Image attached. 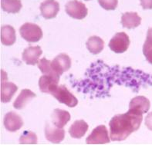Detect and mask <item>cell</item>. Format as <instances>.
I'll return each instance as SVG.
<instances>
[{"label":"cell","instance_id":"14","mask_svg":"<svg viewBox=\"0 0 152 145\" xmlns=\"http://www.w3.org/2000/svg\"><path fill=\"white\" fill-rule=\"evenodd\" d=\"M141 18L137 12H127L124 13L121 16V24L124 28L128 29H135L141 25Z\"/></svg>","mask_w":152,"mask_h":145},{"label":"cell","instance_id":"3","mask_svg":"<svg viewBox=\"0 0 152 145\" xmlns=\"http://www.w3.org/2000/svg\"><path fill=\"white\" fill-rule=\"evenodd\" d=\"M19 33L22 38L28 42H37L42 38V29L34 23L23 24L19 29Z\"/></svg>","mask_w":152,"mask_h":145},{"label":"cell","instance_id":"8","mask_svg":"<svg viewBox=\"0 0 152 145\" xmlns=\"http://www.w3.org/2000/svg\"><path fill=\"white\" fill-rule=\"evenodd\" d=\"M45 137L46 140L53 144H60L65 138V131L63 128L55 126L53 124H46L45 127Z\"/></svg>","mask_w":152,"mask_h":145},{"label":"cell","instance_id":"24","mask_svg":"<svg viewBox=\"0 0 152 145\" xmlns=\"http://www.w3.org/2000/svg\"><path fill=\"white\" fill-rule=\"evenodd\" d=\"M98 3L105 10H114L118 5V0H97Z\"/></svg>","mask_w":152,"mask_h":145},{"label":"cell","instance_id":"18","mask_svg":"<svg viewBox=\"0 0 152 145\" xmlns=\"http://www.w3.org/2000/svg\"><path fill=\"white\" fill-rule=\"evenodd\" d=\"M16 40L15 30L11 25H4L1 28V42L6 46L14 45Z\"/></svg>","mask_w":152,"mask_h":145},{"label":"cell","instance_id":"11","mask_svg":"<svg viewBox=\"0 0 152 145\" xmlns=\"http://www.w3.org/2000/svg\"><path fill=\"white\" fill-rule=\"evenodd\" d=\"M3 124L6 130L15 132L23 126V120L18 114L14 111H10L4 117Z\"/></svg>","mask_w":152,"mask_h":145},{"label":"cell","instance_id":"15","mask_svg":"<svg viewBox=\"0 0 152 145\" xmlns=\"http://www.w3.org/2000/svg\"><path fill=\"white\" fill-rule=\"evenodd\" d=\"M70 114L67 111L62 109H55L51 115L52 123L55 126L60 128H63L68 121L70 120Z\"/></svg>","mask_w":152,"mask_h":145},{"label":"cell","instance_id":"4","mask_svg":"<svg viewBox=\"0 0 152 145\" xmlns=\"http://www.w3.org/2000/svg\"><path fill=\"white\" fill-rule=\"evenodd\" d=\"M110 136L108 131L104 125L97 126L92 131L91 134L86 139L87 144H105L110 143Z\"/></svg>","mask_w":152,"mask_h":145},{"label":"cell","instance_id":"6","mask_svg":"<svg viewBox=\"0 0 152 145\" xmlns=\"http://www.w3.org/2000/svg\"><path fill=\"white\" fill-rule=\"evenodd\" d=\"M129 36L125 32H118L109 42V47L115 53H124L129 48Z\"/></svg>","mask_w":152,"mask_h":145},{"label":"cell","instance_id":"23","mask_svg":"<svg viewBox=\"0 0 152 145\" xmlns=\"http://www.w3.org/2000/svg\"><path fill=\"white\" fill-rule=\"evenodd\" d=\"M37 134L30 131H25L19 140L20 144H37Z\"/></svg>","mask_w":152,"mask_h":145},{"label":"cell","instance_id":"27","mask_svg":"<svg viewBox=\"0 0 152 145\" xmlns=\"http://www.w3.org/2000/svg\"><path fill=\"white\" fill-rule=\"evenodd\" d=\"M145 125L152 131V112H150L145 118Z\"/></svg>","mask_w":152,"mask_h":145},{"label":"cell","instance_id":"13","mask_svg":"<svg viewBox=\"0 0 152 145\" xmlns=\"http://www.w3.org/2000/svg\"><path fill=\"white\" fill-rule=\"evenodd\" d=\"M150 107V101L144 96H137L134 97L129 104V109L141 114L148 112Z\"/></svg>","mask_w":152,"mask_h":145},{"label":"cell","instance_id":"10","mask_svg":"<svg viewBox=\"0 0 152 145\" xmlns=\"http://www.w3.org/2000/svg\"><path fill=\"white\" fill-rule=\"evenodd\" d=\"M39 9L44 19H53L60 11V4L56 0H45L40 4Z\"/></svg>","mask_w":152,"mask_h":145},{"label":"cell","instance_id":"25","mask_svg":"<svg viewBox=\"0 0 152 145\" xmlns=\"http://www.w3.org/2000/svg\"><path fill=\"white\" fill-rule=\"evenodd\" d=\"M143 48H152V28L148 30L147 33V38Z\"/></svg>","mask_w":152,"mask_h":145},{"label":"cell","instance_id":"19","mask_svg":"<svg viewBox=\"0 0 152 145\" xmlns=\"http://www.w3.org/2000/svg\"><path fill=\"white\" fill-rule=\"evenodd\" d=\"M86 46L88 51L94 55H97L102 52L104 48V42L98 36H91L87 39Z\"/></svg>","mask_w":152,"mask_h":145},{"label":"cell","instance_id":"21","mask_svg":"<svg viewBox=\"0 0 152 145\" xmlns=\"http://www.w3.org/2000/svg\"><path fill=\"white\" fill-rule=\"evenodd\" d=\"M2 10L8 13H18L22 9L21 0H1Z\"/></svg>","mask_w":152,"mask_h":145},{"label":"cell","instance_id":"22","mask_svg":"<svg viewBox=\"0 0 152 145\" xmlns=\"http://www.w3.org/2000/svg\"><path fill=\"white\" fill-rule=\"evenodd\" d=\"M58 83H59V82L56 81L55 78L51 76H49V75H46V74H43L39 79V89L42 93L49 94L50 88L54 84H58Z\"/></svg>","mask_w":152,"mask_h":145},{"label":"cell","instance_id":"9","mask_svg":"<svg viewBox=\"0 0 152 145\" xmlns=\"http://www.w3.org/2000/svg\"><path fill=\"white\" fill-rule=\"evenodd\" d=\"M51 66L59 75H62L71 67V59L66 54L61 53L51 61Z\"/></svg>","mask_w":152,"mask_h":145},{"label":"cell","instance_id":"26","mask_svg":"<svg viewBox=\"0 0 152 145\" xmlns=\"http://www.w3.org/2000/svg\"><path fill=\"white\" fill-rule=\"evenodd\" d=\"M143 9H152V0H140Z\"/></svg>","mask_w":152,"mask_h":145},{"label":"cell","instance_id":"1","mask_svg":"<svg viewBox=\"0 0 152 145\" xmlns=\"http://www.w3.org/2000/svg\"><path fill=\"white\" fill-rule=\"evenodd\" d=\"M143 114L129 109L125 114H120L112 118L109 123L110 138L113 141H122L141 127Z\"/></svg>","mask_w":152,"mask_h":145},{"label":"cell","instance_id":"7","mask_svg":"<svg viewBox=\"0 0 152 145\" xmlns=\"http://www.w3.org/2000/svg\"><path fill=\"white\" fill-rule=\"evenodd\" d=\"M1 101L2 103H8L11 101L12 96L17 92L18 87L12 82H8L6 72L2 70L1 71Z\"/></svg>","mask_w":152,"mask_h":145},{"label":"cell","instance_id":"12","mask_svg":"<svg viewBox=\"0 0 152 145\" xmlns=\"http://www.w3.org/2000/svg\"><path fill=\"white\" fill-rule=\"evenodd\" d=\"M42 54V48L39 46H29L24 49L22 57L27 65H35L38 64L39 58Z\"/></svg>","mask_w":152,"mask_h":145},{"label":"cell","instance_id":"28","mask_svg":"<svg viewBox=\"0 0 152 145\" xmlns=\"http://www.w3.org/2000/svg\"><path fill=\"white\" fill-rule=\"evenodd\" d=\"M85 1H90V0H85Z\"/></svg>","mask_w":152,"mask_h":145},{"label":"cell","instance_id":"17","mask_svg":"<svg viewBox=\"0 0 152 145\" xmlns=\"http://www.w3.org/2000/svg\"><path fill=\"white\" fill-rule=\"evenodd\" d=\"M89 126L83 120H78L73 122L69 128V133L73 138L80 139L85 135L88 131Z\"/></svg>","mask_w":152,"mask_h":145},{"label":"cell","instance_id":"20","mask_svg":"<svg viewBox=\"0 0 152 145\" xmlns=\"http://www.w3.org/2000/svg\"><path fill=\"white\" fill-rule=\"evenodd\" d=\"M37 65H38L39 69L40 70V71L42 74L53 77V78H55L56 81L60 82V75H59V74L53 70V69L52 66H51V61L47 60L46 58H41V59L39 61Z\"/></svg>","mask_w":152,"mask_h":145},{"label":"cell","instance_id":"16","mask_svg":"<svg viewBox=\"0 0 152 145\" xmlns=\"http://www.w3.org/2000/svg\"><path fill=\"white\" fill-rule=\"evenodd\" d=\"M37 97V95L29 89H23L13 103V107L17 110H21L26 106L31 100Z\"/></svg>","mask_w":152,"mask_h":145},{"label":"cell","instance_id":"2","mask_svg":"<svg viewBox=\"0 0 152 145\" xmlns=\"http://www.w3.org/2000/svg\"><path fill=\"white\" fill-rule=\"evenodd\" d=\"M49 94L52 95L59 102L64 104L69 107H76L78 104V100L73 95L71 92L64 85H58V84H54L50 88Z\"/></svg>","mask_w":152,"mask_h":145},{"label":"cell","instance_id":"5","mask_svg":"<svg viewBox=\"0 0 152 145\" xmlns=\"http://www.w3.org/2000/svg\"><path fill=\"white\" fill-rule=\"evenodd\" d=\"M65 10L70 17L79 20L84 19L88 14V9L85 4L77 0L69 1L66 4Z\"/></svg>","mask_w":152,"mask_h":145}]
</instances>
